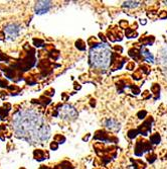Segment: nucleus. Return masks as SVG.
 I'll return each mask as SVG.
<instances>
[{"label":"nucleus","mask_w":167,"mask_h":169,"mask_svg":"<svg viewBox=\"0 0 167 169\" xmlns=\"http://www.w3.org/2000/svg\"><path fill=\"white\" fill-rule=\"evenodd\" d=\"M12 125L15 136L30 144H41L51 138V128L34 109L19 110L14 115Z\"/></svg>","instance_id":"1"},{"label":"nucleus","mask_w":167,"mask_h":169,"mask_svg":"<svg viewBox=\"0 0 167 169\" xmlns=\"http://www.w3.org/2000/svg\"><path fill=\"white\" fill-rule=\"evenodd\" d=\"M113 53L106 43L96 44L91 47L89 53L90 65L93 68L105 70L112 64Z\"/></svg>","instance_id":"2"},{"label":"nucleus","mask_w":167,"mask_h":169,"mask_svg":"<svg viewBox=\"0 0 167 169\" xmlns=\"http://www.w3.org/2000/svg\"><path fill=\"white\" fill-rule=\"evenodd\" d=\"M54 116H61V119H75L78 116V112H77V110L72 105H70V104H64L60 109H55V112Z\"/></svg>","instance_id":"3"},{"label":"nucleus","mask_w":167,"mask_h":169,"mask_svg":"<svg viewBox=\"0 0 167 169\" xmlns=\"http://www.w3.org/2000/svg\"><path fill=\"white\" fill-rule=\"evenodd\" d=\"M21 26L17 23H9L4 27V33L7 36L8 40H15L19 35Z\"/></svg>","instance_id":"4"},{"label":"nucleus","mask_w":167,"mask_h":169,"mask_svg":"<svg viewBox=\"0 0 167 169\" xmlns=\"http://www.w3.org/2000/svg\"><path fill=\"white\" fill-rule=\"evenodd\" d=\"M151 149H152V146L149 142L144 140H138L135 148V154L137 156H141L145 151H149Z\"/></svg>","instance_id":"5"},{"label":"nucleus","mask_w":167,"mask_h":169,"mask_svg":"<svg viewBox=\"0 0 167 169\" xmlns=\"http://www.w3.org/2000/svg\"><path fill=\"white\" fill-rule=\"evenodd\" d=\"M51 1H38L35 3L34 11L36 14H44L51 8Z\"/></svg>","instance_id":"6"},{"label":"nucleus","mask_w":167,"mask_h":169,"mask_svg":"<svg viewBox=\"0 0 167 169\" xmlns=\"http://www.w3.org/2000/svg\"><path fill=\"white\" fill-rule=\"evenodd\" d=\"M152 122H153L152 118L146 119V121L143 122V125H141L140 127H139V129L137 130L138 133H140L141 135H143V136L148 135V133L151 131V124H152Z\"/></svg>","instance_id":"7"},{"label":"nucleus","mask_w":167,"mask_h":169,"mask_svg":"<svg viewBox=\"0 0 167 169\" xmlns=\"http://www.w3.org/2000/svg\"><path fill=\"white\" fill-rule=\"evenodd\" d=\"M94 138H95V139H97V140L105 141V142H108V141H111V140H113V141H115V142H117L116 138L110 137V135L108 133H106L105 131H98L97 133H96Z\"/></svg>","instance_id":"8"},{"label":"nucleus","mask_w":167,"mask_h":169,"mask_svg":"<svg viewBox=\"0 0 167 169\" xmlns=\"http://www.w3.org/2000/svg\"><path fill=\"white\" fill-rule=\"evenodd\" d=\"M105 126H106V128L109 129L110 131L117 132L120 130V124L116 121V119H106V121H105Z\"/></svg>","instance_id":"9"},{"label":"nucleus","mask_w":167,"mask_h":169,"mask_svg":"<svg viewBox=\"0 0 167 169\" xmlns=\"http://www.w3.org/2000/svg\"><path fill=\"white\" fill-rule=\"evenodd\" d=\"M141 55L143 56V58L146 61H148L149 63H154V57H153V55L150 53L149 51L146 50L144 47L143 48H141Z\"/></svg>","instance_id":"10"},{"label":"nucleus","mask_w":167,"mask_h":169,"mask_svg":"<svg viewBox=\"0 0 167 169\" xmlns=\"http://www.w3.org/2000/svg\"><path fill=\"white\" fill-rule=\"evenodd\" d=\"M33 156H34V158L38 161H42V160H44V159H47L46 157H48V154L45 153L44 151H42V150H35V151L33 152Z\"/></svg>","instance_id":"11"},{"label":"nucleus","mask_w":167,"mask_h":169,"mask_svg":"<svg viewBox=\"0 0 167 169\" xmlns=\"http://www.w3.org/2000/svg\"><path fill=\"white\" fill-rule=\"evenodd\" d=\"M129 55L131 56L132 58H134L136 61H140L141 60V53H139V51L137 49H131V50L129 51Z\"/></svg>","instance_id":"12"},{"label":"nucleus","mask_w":167,"mask_h":169,"mask_svg":"<svg viewBox=\"0 0 167 169\" xmlns=\"http://www.w3.org/2000/svg\"><path fill=\"white\" fill-rule=\"evenodd\" d=\"M154 36H147V38H142L140 40V42L142 43L143 45H152L154 43Z\"/></svg>","instance_id":"13"},{"label":"nucleus","mask_w":167,"mask_h":169,"mask_svg":"<svg viewBox=\"0 0 167 169\" xmlns=\"http://www.w3.org/2000/svg\"><path fill=\"white\" fill-rule=\"evenodd\" d=\"M139 5V2L137 1H126L123 3V7L127 8H135Z\"/></svg>","instance_id":"14"},{"label":"nucleus","mask_w":167,"mask_h":169,"mask_svg":"<svg viewBox=\"0 0 167 169\" xmlns=\"http://www.w3.org/2000/svg\"><path fill=\"white\" fill-rule=\"evenodd\" d=\"M132 162L134 163V169H145V167H146L145 163H143L141 160H132Z\"/></svg>","instance_id":"15"},{"label":"nucleus","mask_w":167,"mask_h":169,"mask_svg":"<svg viewBox=\"0 0 167 169\" xmlns=\"http://www.w3.org/2000/svg\"><path fill=\"white\" fill-rule=\"evenodd\" d=\"M160 140H161V138H160V135L157 134V133L152 135V136L150 137V141L153 144H159L160 143Z\"/></svg>","instance_id":"16"},{"label":"nucleus","mask_w":167,"mask_h":169,"mask_svg":"<svg viewBox=\"0 0 167 169\" xmlns=\"http://www.w3.org/2000/svg\"><path fill=\"white\" fill-rule=\"evenodd\" d=\"M126 36L129 39L136 38V36H137V33H135L134 29H126Z\"/></svg>","instance_id":"17"},{"label":"nucleus","mask_w":167,"mask_h":169,"mask_svg":"<svg viewBox=\"0 0 167 169\" xmlns=\"http://www.w3.org/2000/svg\"><path fill=\"white\" fill-rule=\"evenodd\" d=\"M159 90H160V87L158 84H153V86L151 87V91L156 95L155 99H157V97H159Z\"/></svg>","instance_id":"18"},{"label":"nucleus","mask_w":167,"mask_h":169,"mask_svg":"<svg viewBox=\"0 0 167 169\" xmlns=\"http://www.w3.org/2000/svg\"><path fill=\"white\" fill-rule=\"evenodd\" d=\"M76 47L81 51H85L86 50V44L84 43L82 40H79V41L76 42Z\"/></svg>","instance_id":"19"},{"label":"nucleus","mask_w":167,"mask_h":169,"mask_svg":"<svg viewBox=\"0 0 167 169\" xmlns=\"http://www.w3.org/2000/svg\"><path fill=\"white\" fill-rule=\"evenodd\" d=\"M64 141H66V138L64 136H61V135H57V136L54 137V142L58 143H64Z\"/></svg>","instance_id":"20"},{"label":"nucleus","mask_w":167,"mask_h":169,"mask_svg":"<svg viewBox=\"0 0 167 169\" xmlns=\"http://www.w3.org/2000/svg\"><path fill=\"white\" fill-rule=\"evenodd\" d=\"M33 45L36 46V47H41L43 45V41L39 39H33Z\"/></svg>","instance_id":"21"},{"label":"nucleus","mask_w":167,"mask_h":169,"mask_svg":"<svg viewBox=\"0 0 167 169\" xmlns=\"http://www.w3.org/2000/svg\"><path fill=\"white\" fill-rule=\"evenodd\" d=\"M137 134H138V131L137 130H131V131H129L128 137L130 138V139H133V138L136 137V135H137Z\"/></svg>","instance_id":"22"},{"label":"nucleus","mask_w":167,"mask_h":169,"mask_svg":"<svg viewBox=\"0 0 167 169\" xmlns=\"http://www.w3.org/2000/svg\"><path fill=\"white\" fill-rule=\"evenodd\" d=\"M140 71L141 72L143 71L145 74H148V73L150 72V69H149V67L146 66V65H141L140 66Z\"/></svg>","instance_id":"23"},{"label":"nucleus","mask_w":167,"mask_h":169,"mask_svg":"<svg viewBox=\"0 0 167 169\" xmlns=\"http://www.w3.org/2000/svg\"><path fill=\"white\" fill-rule=\"evenodd\" d=\"M155 159H156V155L155 154L147 156V160H148V162H150V163H152V162L155 161Z\"/></svg>","instance_id":"24"},{"label":"nucleus","mask_w":167,"mask_h":169,"mask_svg":"<svg viewBox=\"0 0 167 169\" xmlns=\"http://www.w3.org/2000/svg\"><path fill=\"white\" fill-rule=\"evenodd\" d=\"M141 77H142V75L140 74V72H139V71L133 74V78L136 79V80H139V79H141Z\"/></svg>","instance_id":"25"},{"label":"nucleus","mask_w":167,"mask_h":169,"mask_svg":"<svg viewBox=\"0 0 167 169\" xmlns=\"http://www.w3.org/2000/svg\"><path fill=\"white\" fill-rule=\"evenodd\" d=\"M58 148V144L57 142H54L51 144V150H57Z\"/></svg>","instance_id":"26"},{"label":"nucleus","mask_w":167,"mask_h":169,"mask_svg":"<svg viewBox=\"0 0 167 169\" xmlns=\"http://www.w3.org/2000/svg\"><path fill=\"white\" fill-rule=\"evenodd\" d=\"M134 67H135L134 62H130L128 65H127V69H128V70H133V69H134Z\"/></svg>","instance_id":"27"},{"label":"nucleus","mask_w":167,"mask_h":169,"mask_svg":"<svg viewBox=\"0 0 167 169\" xmlns=\"http://www.w3.org/2000/svg\"><path fill=\"white\" fill-rule=\"evenodd\" d=\"M158 16H159V18H162V19L163 18H167V12L166 11H161V13H160Z\"/></svg>","instance_id":"28"},{"label":"nucleus","mask_w":167,"mask_h":169,"mask_svg":"<svg viewBox=\"0 0 167 169\" xmlns=\"http://www.w3.org/2000/svg\"><path fill=\"white\" fill-rule=\"evenodd\" d=\"M147 115V112H145V110H143V112H140L138 113V116H139V119H144V116Z\"/></svg>","instance_id":"29"},{"label":"nucleus","mask_w":167,"mask_h":169,"mask_svg":"<svg viewBox=\"0 0 167 169\" xmlns=\"http://www.w3.org/2000/svg\"><path fill=\"white\" fill-rule=\"evenodd\" d=\"M127 26H128V22H127V21H121V22H120V26L123 27V29H126Z\"/></svg>","instance_id":"30"},{"label":"nucleus","mask_w":167,"mask_h":169,"mask_svg":"<svg viewBox=\"0 0 167 169\" xmlns=\"http://www.w3.org/2000/svg\"><path fill=\"white\" fill-rule=\"evenodd\" d=\"M0 87H8V84L5 81L0 80Z\"/></svg>","instance_id":"31"},{"label":"nucleus","mask_w":167,"mask_h":169,"mask_svg":"<svg viewBox=\"0 0 167 169\" xmlns=\"http://www.w3.org/2000/svg\"><path fill=\"white\" fill-rule=\"evenodd\" d=\"M39 169H51V168H48V167H46V166H41Z\"/></svg>","instance_id":"32"},{"label":"nucleus","mask_w":167,"mask_h":169,"mask_svg":"<svg viewBox=\"0 0 167 169\" xmlns=\"http://www.w3.org/2000/svg\"><path fill=\"white\" fill-rule=\"evenodd\" d=\"M164 3H165V4L167 5V1H164Z\"/></svg>","instance_id":"33"},{"label":"nucleus","mask_w":167,"mask_h":169,"mask_svg":"<svg viewBox=\"0 0 167 169\" xmlns=\"http://www.w3.org/2000/svg\"><path fill=\"white\" fill-rule=\"evenodd\" d=\"M130 169H134V168H130Z\"/></svg>","instance_id":"34"},{"label":"nucleus","mask_w":167,"mask_h":169,"mask_svg":"<svg viewBox=\"0 0 167 169\" xmlns=\"http://www.w3.org/2000/svg\"><path fill=\"white\" fill-rule=\"evenodd\" d=\"M21 169H24V168H21Z\"/></svg>","instance_id":"35"}]
</instances>
